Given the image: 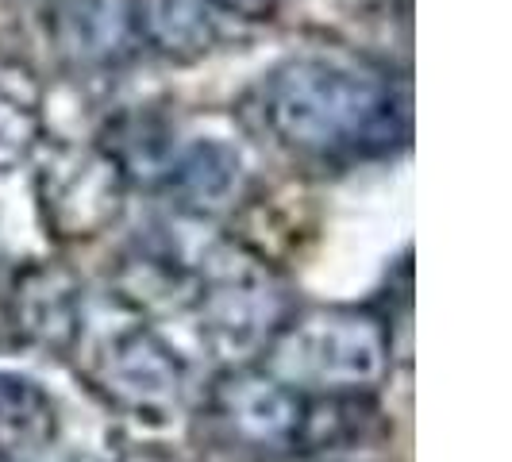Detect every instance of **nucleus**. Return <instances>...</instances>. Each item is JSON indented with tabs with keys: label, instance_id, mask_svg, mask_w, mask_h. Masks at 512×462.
<instances>
[{
	"label": "nucleus",
	"instance_id": "nucleus-8",
	"mask_svg": "<svg viewBox=\"0 0 512 462\" xmlns=\"http://www.w3.org/2000/svg\"><path fill=\"white\" fill-rule=\"evenodd\" d=\"M85 312H89L85 285L77 282L74 270L58 262L27 266L8 297V316L16 335L54 355H74L77 335L85 328Z\"/></svg>",
	"mask_w": 512,
	"mask_h": 462
},
{
	"label": "nucleus",
	"instance_id": "nucleus-3",
	"mask_svg": "<svg viewBox=\"0 0 512 462\" xmlns=\"http://www.w3.org/2000/svg\"><path fill=\"white\" fill-rule=\"evenodd\" d=\"M258 362L301 397H374L393 370V335L374 308H293Z\"/></svg>",
	"mask_w": 512,
	"mask_h": 462
},
{
	"label": "nucleus",
	"instance_id": "nucleus-14",
	"mask_svg": "<svg viewBox=\"0 0 512 462\" xmlns=\"http://www.w3.org/2000/svg\"><path fill=\"white\" fill-rule=\"evenodd\" d=\"M212 12L231 16V20H247V24H266L282 12L285 0H208Z\"/></svg>",
	"mask_w": 512,
	"mask_h": 462
},
{
	"label": "nucleus",
	"instance_id": "nucleus-2",
	"mask_svg": "<svg viewBox=\"0 0 512 462\" xmlns=\"http://www.w3.org/2000/svg\"><path fill=\"white\" fill-rule=\"evenodd\" d=\"M185 308L216 359L247 366L266 355L293 316V297L282 274L258 251L208 231L185 266Z\"/></svg>",
	"mask_w": 512,
	"mask_h": 462
},
{
	"label": "nucleus",
	"instance_id": "nucleus-15",
	"mask_svg": "<svg viewBox=\"0 0 512 462\" xmlns=\"http://www.w3.org/2000/svg\"><path fill=\"white\" fill-rule=\"evenodd\" d=\"M0 462H12V459H0Z\"/></svg>",
	"mask_w": 512,
	"mask_h": 462
},
{
	"label": "nucleus",
	"instance_id": "nucleus-6",
	"mask_svg": "<svg viewBox=\"0 0 512 462\" xmlns=\"http://www.w3.org/2000/svg\"><path fill=\"white\" fill-rule=\"evenodd\" d=\"M212 432L247 455H297L305 428V397L274 378L262 362L224 366L205 393Z\"/></svg>",
	"mask_w": 512,
	"mask_h": 462
},
{
	"label": "nucleus",
	"instance_id": "nucleus-4",
	"mask_svg": "<svg viewBox=\"0 0 512 462\" xmlns=\"http://www.w3.org/2000/svg\"><path fill=\"white\" fill-rule=\"evenodd\" d=\"M81 351V374L112 409L135 420L162 424L178 409L185 393V362L178 351L154 332L147 316L116 301L112 320H101L93 305L85 312V328L77 335L74 355Z\"/></svg>",
	"mask_w": 512,
	"mask_h": 462
},
{
	"label": "nucleus",
	"instance_id": "nucleus-9",
	"mask_svg": "<svg viewBox=\"0 0 512 462\" xmlns=\"http://www.w3.org/2000/svg\"><path fill=\"white\" fill-rule=\"evenodd\" d=\"M243 185H247V170L235 147H228L224 139H193V143L181 139L162 193L174 197L178 212L216 220L231 205H239Z\"/></svg>",
	"mask_w": 512,
	"mask_h": 462
},
{
	"label": "nucleus",
	"instance_id": "nucleus-5",
	"mask_svg": "<svg viewBox=\"0 0 512 462\" xmlns=\"http://www.w3.org/2000/svg\"><path fill=\"white\" fill-rule=\"evenodd\" d=\"M128 193V181L101 143H54L35 158L39 216L58 243H89L104 235L124 216Z\"/></svg>",
	"mask_w": 512,
	"mask_h": 462
},
{
	"label": "nucleus",
	"instance_id": "nucleus-13",
	"mask_svg": "<svg viewBox=\"0 0 512 462\" xmlns=\"http://www.w3.org/2000/svg\"><path fill=\"white\" fill-rule=\"evenodd\" d=\"M43 147V85L24 62L0 58V174Z\"/></svg>",
	"mask_w": 512,
	"mask_h": 462
},
{
	"label": "nucleus",
	"instance_id": "nucleus-12",
	"mask_svg": "<svg viewBox=\"0 0 512 462\" xmlns=\"http://www.w3.org/2000/svg\"><path fill=\"white\" fill-rule=\"evenodd\" d=\"M58 439L54 397L20 370H0V459L24 462Z\"/></svg>",
	"mask_w": 512,
	"mask_h": 462
},
{
	"label": "nucleus",
	"instance_id": "nucleus-7",
	"mask_svg": "<svg viewBox=\"0 0 512 462\" xmlns=\"http://www.w3.org/2000/svg\"><path fill=\"white\" fill-rule=\"evenodd\" d=\"M43 31L54 58L74 74H112L139 47L128 0H47Z\"/></svg>",
	"mask_w": 512,
	"mask_h": 462
},
{
	"label": "nucleus",
	"instance_id": "nucleus-1",
	"mask_svg": "<svg viewBox=\"0 0 512 462\" xmlns=\"http://www.w3.org/2000/svg\"><path fill=\"white\" fill-rule=\"evenodd\" d=\"M258 108L270 135L308 162H362L409 143V89L385 66L343 51L278 62Z\"/></svg>",
	"mask_w": 512,
	"mask_h": 462
},
{
	"label": "nucleus",
	"instance_id": "nucleus-11",
	"mask_svg": "<svg viewBox=\"0 0 512 462\" xmlns=\"http://www.w3.org/2000/svg\"><path fill=\"white\" fill-rule=\"evenodd\" d=\"M139 47L170 62H193L216 43V12L208 0H128Z\"/></svg>",
	"mask_w": 512,
	"mask_h": 462
},
{
	"label": "nucleus",
	"instance_id": "nucleus-10",
	"mask_svg": "<svg viewBox=\"0 0 512 462\" xmlns=\"http://www.w3.org/2000/svg\"><path fill=\"white\" fill-rule=\"evenodd\" d=\"M97 143L116 162L128 189L162 193V185L170 178V166L178 158L181 135L174 128V120L162 116L158 108H131V112H120L101 131Z\"/></svg>",
	"mask_w": 512,
	"mask_h": 462
}]
</instances>
